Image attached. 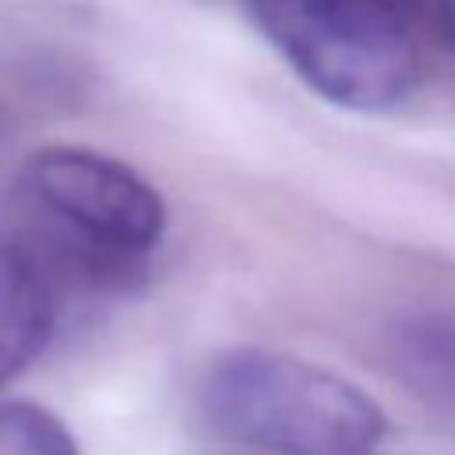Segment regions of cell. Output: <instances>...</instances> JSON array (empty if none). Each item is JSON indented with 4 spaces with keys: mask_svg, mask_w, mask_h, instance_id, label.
Masks as SVG:
<instances>
[{
    "mask_svg": "<svg viewBox=\"0 0 455 455\" xmlns=\"http://www.w3.org/2000/svg\"><path fill=\"white\" fill-rule=\"evenodd\" d=\"M18 188L50 238L96 277L132 274L164 238L160 192L128 164L82 146H43Z\"/></svg>",
    "mask_w": 455,
    "mask_h": 455,
    "instance_id": "3957f363",
    "label": "cell"
},
{
    "mask_svg": "<svg viewBox=\"0 0 455 455\" xmlns=\"http://www.w3.org/2000/svg\"><path fill=\"white\" fill-rule=\"evenodd\" d=\"M7 117H4V110H0V156H4V146H7Z\"/></svg>",
    "mask_w": 455,
    "mask_h": 455,
    "instance_id": "52a82bcc",
    "label": "cell"
},
{
    "mask_svg": "<svg viewBox=\"0 0 455 455\" xmlns=\"http://www.w3.org/2000/svg\"><path fill=\"white\" fill-rule=\"evenodd\" d=\"M387 363L430 409L455 416V309H427L398 320L387 338Z\"/></svg>",
    "mask_w": 455,
    "mask_h": 455,
    "instance_id": "5b68a950",
    "label": "cell"
},
{
    "mask_svg": "<svg viewBox=\"0 0 455 455\" xmlns=\"http://www.w3.org/2000/svg\"><path fill=\"white\" fill-rule=\"evenodd\" d=\"M53 323L57 302L39 259L0 238V387L43 355Z\"/></svg>",
    "mask_w": 455,
    "mask_h": 455,
    "instance_id": "277c9868",
    "label": "cell"
},
{
    "mask_svg": "<svg viewBox=\"0 0 455 455\" xmlns=\"http://www.w3.org/2000/svg\"><path fill=\"white\" fill-rule=\"evenodd\" d=\"M203 412L267 455H370L387 423L348 377L288 352L235 348L203 377Z\"/></svg>",
    "mask_w": 455,
    "mask_h": 455,
    "instance_id": "7a4b0ae2",
    "label": "cell"
},
{
    "mask_svg": "<svg viewBox=\"0 0 455 455\" xmlns=\"http://www.w3.org/2000/svg\"><path fill=\"white\" fill-rule=\"evenodd\" d=\"M249 11L281 60L348 110L402 103L423 39L455 46V0H249Z\"/></svg>",
    "mask_w": 455,
    "mask_h": 455,
    "instance_id": "6da1fadb",
    "label": "cell"
},
{
    "mask_svg": "<svg viewBox=\"0 0 455 455\" xmlns=\"http://www.w3.org/2000/svg\"><path fill=\"white\" fill-rule=\"evenodd\" d=\"M0 455H78V444L50 409L0 402Z\"/></svg>",
    "mask_w": 455,
    "mask_h": 455,
    "instance_id": "8992f818",
    "label": "cell"
}]
</instances>
